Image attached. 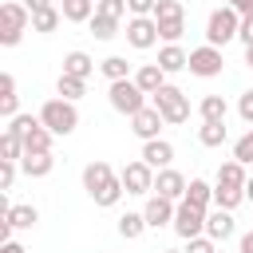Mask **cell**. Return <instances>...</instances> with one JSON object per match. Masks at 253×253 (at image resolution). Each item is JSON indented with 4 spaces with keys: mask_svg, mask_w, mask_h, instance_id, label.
<instances>
[{
    "mask_svg": "<svg viewBox=\"0 0 253 253\" xmlns=\"http://www.w3.org/2000/svg\"><path fill=\"white\" fill-rule=\"evenodd\" d=\"M111 182H115V170H111L107 162H91V166L83 170V190H87L91 198H99Z\"/></svg>",
    "mask_w": 253,
    "mask_h": 253,
    "instance_id": "cell-13",
    "label": "cell"
},
{
    "mask_svg": "<svg viewBox=\"0 0 253 253\" xmlns=\"http://www.w3.org/2000/svg\"><path fill=\"white\" fill-rule=\"evenodd\" d=\"M36 221H40V210L36 206H12L8 210V225L12 229H32Z\"/></svg>",
    "mask_w": 253,
    "mask_h": 253,
    "instance_id": "cell-28",
    "label": "cell"
},
{
    "mask_svg": "<svg viewBox=\"0 0 253 253\" xmlns=\"http://www.w3.org/2000/svg\"><path fill=\"white\" fill-rule=\"evenodd\" d=\"M134 83H138L146 95H158V91L166 87V71H162L158 63H142V67L134 71Z\"/></svg>",
    "mask_w": 253,
    "mask_h": 253,
    "instance_id": "cell-16",
    "label": "cell"
},
{
    "mask_svg": "<svg viewBox=\"0 0 253 253\" xmlns=\"http://www.w3.org/2000/svg\"><path fill=\"white\" fill-rule=\"evenodd\" d=\"M162 123H166V119H162V111H158V107H142V111H138V115L130 119V130H134V134H138L142 142H154V138H158V126H162Z\"/></svg>",
    "mask_w": 253,
    "mask_h": 253,
    "instance_id": "cell-10",
    "label": "cell"
},
{
    "mask_svg": "<svg viewBox=\"0 0 253 253\" xmlns=\"http://www.w3.org/2000/svg\"><path fill=\"white\" fill-rule=\"evenodd\" d=\"M162 253H178V249H162Z\"/></svg>",
    "mask_w": 253,
    "mask_h": 253,
    "instance_id": "cell-53",
    "label": "cell"
},
{
    "mask_svg": "<svg viewBox=\"0 0 253 253\" xmlns=\"http://www.w3.org/2000/svg\"><path fill=\"white\" fill-rule=\"evenodd\" d=\"M170 158H174V146H170L166 138L142 142V162H146L150 170H166V166H170Z\"/></svg>",
    "mask_w": 253,
    "mask_h": 253,
    "instance_id": "cell-15",
    "label": "cell"
},
{
    "mask_svg": "<svg viewBox=\"0 0 253 253\" xmlns=\"http://www.w3.org/2000/svg\"><path fill=\"white\" fill-rule=\"evenodd\" d=\"M16 107H20V95H16V79L4 71V75H0V115L12 123V119H16Z\"/></svg>",
    "mask_w": 253,
    "mask_h": 253,
    "instance_id": "cell-18",
    "label": "cell"
},
{
    "mask_svg": "<svg viewBox=\"0 0 253 253\" xmlns=\"http://www.w3.org/2000/svg\"><path fill=\"white\" fill-rule=\"evenodd\" d=\"M237 40H241L245 47H253V16H245V20H241V32H237Z\"/></svg>",
    "mask_w": 253,
    "mask_h": 253,
    "instance_id": "cell-45",
    "label": "cell"
},
{
    "mask_svg": "<svg viewBox=\"0 0 253 253\" xmlns=\"http://www.w3.org/2000/svg\"><path fill=\"white\" fill-rule=\"evenodd\" d=\"M237 16H241V20L253 16V0H241V4H237Z\"/></svg>",
    "mask_w": 253,
    "mask_h": 253,
    "instance_id": "cell-48",
    "label": "cell"
},
{
    "mask_svg": "<svg viewBox=\"0 0 253 253\" xmlns=\"http://www.w3.org/2000/svg\"><path fill=\"white\" fill-rule=\"evenodd\" d=\"M119 178H123V190H126V194H150V190H154V170H150L142 158H138V162H126Z\"/></svg>",
    "mask_w": 253,
    "mask_h": 253,
    "instance_id": "cell-8",
    "label": "cell"
},
{
    "mask_svg": "<svg viewBox=\"0 0 253 253\" xmlns=\"http://www.w3.org/2000/svg\"><path fill=\"white\" fill-rule=\"evenodd\" d=\"M51 130L43 126V123H36L28 134H24V154H51Z\"/></svg>",
    "mask_w": 253,
    "mask_h": 253,
    "instance_id": "cell-17",
    "label": "cell"
},
{
    "mask_svg": "<svg viewBox=\"0 0 253 253\" xmlns=\"http://www.w3.org/2000/svg\"><path fill=\"white\" fill-rule=\"evenodd\" d=\"M182 202H190V206H198V210H210V202H213V186L210 182H202V178H190V186H186V198Z\"/></svg>",
    "mask_w": 253,
    "mask_h": 253,
    "instance_id": "cell-23",
    "label": "cell"
},
{
    "mask_svg": "<svg viewBox=\"0 0 253 253\" xmlns=\"http://www.w3.org/2000/svg\"><path fill=\"white\" fill-rule=\"evenodd\" d=\"M174 233H178V237H186V241L202 237V233H206V210H198V206H190V202H178Z\"/></svg>",
    "mask_w": 253,
    "mask_h": 253,
    "instance_id": "cell-6",
    "label": "cell"
},
{
    "mask_svg": "<svg viewBox=\"0 0 253 253\" xmlns=\"http://www.w3.org/2000/svg\"><path fill=\"white\" fill-rule=\"evenodd\" d=\"M233 158H237L241 166H249V162H253V130H249V134H241V138L233 142Z\"/></svg>",
    "mask_w": 253,
    "mask_h": 253,
    "instance_id": "cell-37",
    "label": "cell"
},
{
    "mask_svg": "<svg viewBox=\"0 0 253 253\" xmlns=\"http://www.w3.org/2000/svg\"><path fill=\"white\" fill-rule=\"evenodd\" d=\"M91 71H95V63H91V55H87V51H67V55H63V75L87 79Z\"/></svg>",
    "mask_w": 253,
    "mask_h": 253,
    "instance_id": "cell-21",
    "label": "cell"
},
{
    "mask_svg": "<svg viewBox=\"0 0 253 253\" xmlns=\"http://www.w3.org/2000/svg\"><path fill=\"white\" fill-rule=\"evenodd\" d=\"M0 253H24V245H16V241H4V245H0Z\"/></svg>",
    "mask_w": 253,
    "mask_h": 253,
    "instance_id": "cell-49",
    "label": "cell"
},
{
    "mask_svg": "<svg viewBox=\"0 0 253 253\" xmlns=\"http://www.w3.org/2000/svg\"><path fill=\"white\" fill-rule=\"evenodd\" d=\"M91 36L95 40H111V36H119V20H107V16H91Z\"/></svg>",
    "mask_w": 253,
    "mask_h": 253,
    "instance_id": "cell-35",
    "label": "cell"
},
{
    "mask_svg": "<svg viewBox=\"0 0 253 253\" xmlns=\"http://www.w3.org/2000/svg\"><path fill=\"white\" fill-rule=\"evenodd\" d=\"M36 123H40V119H32V115H16V119H12V123H8V130H12V134H20V138H24V134H28V130H32V126H36Z\"/></svg>",
    "mask_w": 253,
    "mask_h": 253,
    "instance_id": "cell-40",
    "label": "cell"
},
{
    "mask_svg": "<svg viewBox=\"0 0 253 253\" xmlns=\"http://www.w3.org/2000/svg\"><path fill=\"white\" fill-rule=\"evenodd\" d=\"M225 99L221 95H206L202 99V107H198V115H202V123H225Z\"/></svg>",
    "mask_w": 253,
    "mask_h": 253,
    "instance_id": "cell-24",
    "label": "cell"
},
{
    "mask_svg": "<svg viewBox=\"0 0 253 253\" xmlns=\"http://www.w3.org/2000/svg\"><path fill=\"white\" fill-rule=\"evenodd\" d=\"M40 123H43L51 134H71V130L79 126V111H75V103H67V99H47V103L40 107Z\"/></svg>",
    "mask_w": 253,
    "mask_h": 253,
    "instance_id": "cell-3",
    "label": "cell"
},
{
    "mask_svg": "<svg viewBox=\"0 0 253 253\" xmlns=\"http://www.w3.org/2000/svg\"><path fill=\"white\" fill-rule=\"evenodd\" d=\"M158 67L170 75V71H182V67H190V55L178 47V43H166L162 51H158Z\"/></svg>",
    "mask_w": 253,
    "mask_h": 253,
    "instance_id": "cell-20",
    "label": "cell"
},
{
    "mask_svg": "<svg viewBox=\"0 0 253 253\" xmlns=\"http://www.w3.org/2000/svg\"><path fill=\"white\" fill-rule=\"evenodd\" d=\"M241 32V16H237V8H213L210 12V20H206V43L210 47H225L233 36Z\"/></svg>",
    "mask_w": 253,
    "mask_h": 253,
    "instance_id": "cell-1",
    "label": "cell"
},
{
    "mask_svg": "<svg viewBox=\"0 0 253 253\" xmlns=\"http://www.w3.org/2000/svg\"><path fill=\"white\" fill-rule=\"evenodd\" d=\"M178 16H186L178 0H158V8H154V20H178Z\"/></svg>",
    "mask_w": 253,
    "mask_h": 253,
    "instance_id": "cell-38",
    "label": "cell"
},
{
    "mask_svg": "<svg viewBox=\"0 0 253 253\" xmlns=\"http://www.w3.org/2000/svg\"><path fill=\"white\" fill-rule=\"evenodd\" d=\"M107 99H111V107H115L119 115H130V119L146 107V91H142L134 79H119V83H111Z\"/></svg>",
    "mask_w": 253,
    "mask_h": 253,
    "instance_id": "cell-4",
    "label": "cell"
},
{
    "mask_svg": "<svg viewBox=\"0 0 253 253\" xmlns=\"http://www.w3.org/2000/svg\"><path fill=\"white\" fill-rule=\"evenodd\" d=\"M63 20L59 8H43V12H32V32H55Z\"/></svg>",
    "mask_w": 253,
    "mask_h": 253,
    "instance_id": "cell-30",
    "label": "cell"
},
{
    "mask_svg": "<svg viewBox=\"0 0 253 253\" xmlns=\"http://www.w3.org/2000/svg\"><path fill=\"white\" fill-rule=\"evenodd\" d=\"M126 43L138 47V51L154 47V43H158V20H154V16H130V20H126Z\"/></svg>",
    "mask_w": 253,
    "mask_h": 253,
    "instance_id": "cell-7",
    "label": "cell"
},
{
    "mask_svg": "<svg viewBox=\"0 0 253 253\" xmlns=\"http://www.w3.org/2000/svg\"><path fill=\"white\" fill-rule=\"evenodd\" d=\"M237 115H241L245 123H253V91H245V95L237 99Z\"/></svg>",
    "mask_w": 253,
    "mask_h": 253,
    "instance_id": "cell-44",
    "label": "cell"
},
{
    "mask_svg": "<svg viewBox=\"0 0 253 253\" xmlns=\"http://www.w3.org/2000/svg\"><path fill=\"white\" fill-rule=\"evenodd\" d=\"M154 8H158V0H126L130 16H154Z\"/></svg>",
    "mask_w": 253,
    "mask_h": 253,
    "instance_id": "cell-41",
    "label": "cell"
},
{
    "mask_svg": "<svg viewBox=\"0 0 253 253\" xmlns=\"http://www.w3.org/2000/svg\"><path fill=\"white\" fill-rule=\"evenodd\" d=\"M182 32H186V16H178V20H158V40L178 43V40H182Z\"/></svg>",
    "mask_w": 253,
    "mask_h": 253,
    "instance_id": "cell-32",
    "label": "cell"
},
{
    "mask_svg": "<svg viewBox=\"0 0 253 253\" xmlns=\"http://www.w3.org/2000/svg\"><path fill=\"white\" fill-rule=\"evenodd\" d=\"M99 71H103L111 83H119V79H134V75H130V63H126L123 55H107V59L99 63Z\"/></svg>",
    "mask_w": 253,
    "mask_h": 253,
    "instance_id": "cell-26",
    "label": "cell"
},
{
    "mask_svg": "<svg viewBox=\"0 0 253 253\" xmlns=\"http://www.w3.org/2000/svg\"><path fill=\"white\" fill-rule=\"evenodd\" d=\"M233 229H237V221H233L229 210H210V213H206V237H210V241H229Z\"/></svg>",
    "mask_w": 253,
    "mask_h": 253,
    "instance_id": "cell-12",
    "label": "cell"
},
{
    "mask_svg": "<svg viewBox=\"0 0 253 253\" xmlns=\"http://www.w3.org/2000/svg\"><path fill=\"white\" fill-rule=\"evenodd\" d=\"M24 8L28 12H43V8H51V0H24Z\"/></svg>",
    "mask_w": 253,
    "mask_h": 253,
    "instance_id": "cell-46",
    "label": "cell"
},
{
    "mask_svg": "<svg viewBox=\"0 0 253 253\" xmlns=\"http://www.w3.org/2000/svg\"><path fill=\"white\" fill-rule=\"evenodd\" d=\"M225 4H229V8H237V4H241V0H225Z\"/></svg>",
    "mask_w": 253,
    "mask_h": 253,
    "instance_id": "cell-52",
    "label": "cell"
},
{
    "mask_svg": "<svg viewBox=\"0 0 253 253\" xmlns=\"http://www.w3.org/2000/svg\"><path fill=\"white\" fill-rule=\"evenodd\" d=\"M119 198H123V178H115V182H111V186H107L99 198H91V202H95V206H115Z\"/></svg>",
    "mask_w": 253,
    "mask_h": 253,
    "instance_id": "cell-39",
    "label": "cell"
},
{
    "mask_svg": "<svg viewBox=\"0 0 253 253\" xmlns=\"http://www.w3.org/2000/svg\"><path fill=\"white\" fill-rule=\"evenodd\" d=\"M241 202H245V186H221V182L213 186V206L217 210H229L233 213Z\"/></svg>",
    "mask_w": 253,
    "mask_h": 253,
    "instance_id": "cell-19",
    "label": "cell"
},
{
    "mask_svg": "<svg viewBox=\"0 0 253 253\" xmlns=\"http://www.w3.org/2000/svg\"><path fill=\"white\" fill-rule=\"evenodd\" d=\"M150 99H154V107L162 111V119H166V123H174V126H178V123H186V119H190V99H186V91H178V87H170V83H166V87H162L158 95H150Z\"/></svg>",
    "mask_w": 253,
    "mask_h": 253,
    "instance_id": "cell-5",
    "label": "cell"
},
{
    "mask_svg": "<svg viewBox=\"0 0 253 253\" xmlns=\"http://www.w3.org/2000/svg\"><path fill=\"white\" fill-rule=\"evenodd\" d=\"M245 198H249V202H253V178H249V182H245Z\"/></svg>",
    "mask_w": 253,
    "mask_h": 253,
    "instance_id": "cell-50",
    "label": "cell"
},
{
    "mask_svg": "<svg viewBox=\"0 0 253 253\" xmlns=\"http://www.w3.org/2000/svg\"><path fill=\"white\" fill-rule=\"evenodd\" d=\"M51 166H55L51 154H24V158H20V170H24L28 178H47Z\"/></svg>",
    "mask_w": 253,
    "mask_h": 253,
    "instance_id": "cell-22",
    "label": "cell"
},
{
    "mask_svg": "<svg viewBox=\"0 0 253 253\" xmlns=\"http://www.w3.org/2000/svg\"><path fill=\"white\" fill-rule=\"evenodd\" d=\"M91 16H95V0H67L63 4V20H71V24H91Z\"/></svg>",
    "mask_w": 253,
    "mask_h": 253,
    "instance_id": "cell-25",
    "label": "cell"
},
{
    "mask_svg": "<svg viewBox=\"0 0 253 253\" xmlns=\"http://www.w3.org/2000/svg\"><path fill=\"white\" fill-rule=\"evenodd\" d=\"M217 182H221V186H245L249 178H245V166H241L237 158H229V162L217 166Z\"/></svg>",
    "mask_w": 253,
    "mask_h": 253,
    "instance_id": "cell-27",
    "label": "cell"
},
{
    "mask_svg": "<svg viewBox=\"0 0 253 253\" xmlns=\"http://www.w3.org/2000/svg\"><path fill=\"white\" fill-rule=\"evenodd\" d=\"M28 24H32V12L24 4H16V0L0 4V43L4 47H16L24 40V32H28Z\"/></svg>",
    "mask_w": 253,
    "mask_h": 253,
    "instance_id": "cell-2",
    "label": "cell"
},
{
    "mask_svg": "<svg viewBox=\"0 0 253 253\" xmlns=\"http://www.w3.org/2000/svg\"><path fill=\"white\" fill-rule=\"evenodd\" d=\"M245 63H249V67H253V47H245Z\"/></svg>",
    "mask_w": 253,
    "mask_h": 253,
    "instance_id": "cell-51",
    "label": "cell"
},
{
    "mask_svg": "<svg viewBox=\"0 0 253 253\" xmlns=\"http://www.w3.org/2000/svg\"><path fill=\"white\" fill-rule=\"evenodd\" d=\"M186 253H217V241H210V237H194Z\"/></svg>",
    "mask_w": 253,
    "mask_h": 253,
    "instance_id": "cell-43",
    "label": "cell"
},
{
    "mask_svg": "<svg viewBox=\"0 0 253 253\" xmlns=\"http://www.w3.org/2000/svg\"><path fill=\"white\" fill-rule=\"evenodd\" d=\"M186 186H190V182H186V178H182L178 170H170V166L154 174V190H158V198H170V202H182V198H186Z\"/></svg>",
    "mask_w": 253,
    "mask_h": 253,
    "instance_id": "cell-11",
    "label": "cell"
},
{
    "mask_svg": "<svg viewBox=\"0 0 253 253\" xmlns=\"http://www.w3.org/2000/svg\"><path fill=\"white\" fill-rule=\"evenodd\" d=\"M198 142H202V146H221V142H225V123H202Z\"/></svg>",
    "mask_w": 253,
    "mask_h": 253,
    "instance_id": "cell-34",
    "label": "cell"
},
{
    "mask_svg": "<svg viewBox=\"0 0 253 253\" xmlns=\"http://www.w3.org/2000/svg\"><path fill=\"white\" fill-rule=\"evenodd\" d=\"M83 87H87V79H75V75H59V83H55V91H59L67 103H75V99L83 95Z\"/></svg>",
    "mask_w": 253,
    "mask_h": 253,
    "instance_id": "cell-33",
    "label": "cell"
},
{
    "mask_svg": "<svg viewBox=\"0 0 253 253\" xmlns=\"http://www.w3.org/2000/svg\"><path fill=\"white\" fill-rule=\"evenodd\" d=\"M142 229H146V217L142 213H123L119 217V237L134 241V237H142Z\"/></svg>",
    "mask_w": 253,
    "mask_h": 253,
    "instance_id": "cell-31",
    "label": "cell"
},
{
    "mask_svg": "<svg viewBox=\"0 0 253 253\" xmlns=\"http://www.w3.org/2000/svg\"><path fill=\"white\" fill-rule=\"evenodd\" d=\"M221 63H225V59H221V47H210V43H206V47H194V51H190V71L202 75V79L221 75Z\"/></svg>",
    "mask_w": 253,
    "mask_h": 253,
    "instance_id": "cell-9",
    "label": "cell"
},
{
    "mask_svg": "<svg viewBox=\"0 0 253 253\" xmlns=\"http://www.w3.org/2000/svg\"><path fill=\"white\" fill-rule=\"evenodd\" d=\"M237 253H253V229H249V233H241V245H237Z\"/></svg>",
    "mask_w": 253,
    "mask_h": 253,
    "instance_id": "cell-47",
    "label": "cell"
},
{
    "mask_svg": "<svg viewBox=\"0 0 253 253\" xmlns=\"http://www.w3.org/2000/svg\"><path fill=\"white\" fill-rule=\"evenodd\" d=\"M12 182H16V162L0 158V190H12Z\"/></svg>",
    "mask_w": 253,
    "mask_h": 253,
    "instance_id": "cell-42",
    "label": "cell"
},
{
    "mask_svg": "<svg viewBox=\"0 0 253 253\" xmlns=\"http://www.w3.org/2000/svg\"><path fill=\"white\" fill-rule=\"evenodd\" d=\"M174 213H178L174 202H170V198H158V194H154V198L146 202V210H142V217H146L150 229H158V225H174Z\"/></svg>",
    "mask_w": 253,
    "mask_h": 253,
    "instance_id": "cell-14",
    "label": "cell"
},
{
    "mask_svg": "<svg viewBox=\"0 0 253 253\" xmlns=\"http://www.w3.org/2000/svg\"><path fill=\"white\" fill-rule=\"evenodd\" d=\"M123 12H126V0H95V16L123 20Z\"/></svg>",
    "mask_w": 253,
    "mask_h": 253,
    "instance_id": "cell-36",
    "label": "cell"
},
{
    "mask_svg": "<svg viewBox=\"0 0 253 253\" xmlns=\"http://www.w3.org/2000/svg\"><path fill=\"white\" fill-rule=\"evenodd\" d=\"M63 4H67V0H63Z\"/></svg>",
    "mask_w": 253,
    "mask_h": 253,
    "instance_id": "cell-54",
    "label": "cell"
},
{
    "mask_svg": "<svg viewBox=\"0 0 253 253\" xmlns=\"http://www.w3.org/2000/svg\"><path fill=\"white\" fill-rule=\"evenodd\" d=\"M0 158H4V162H20V158H24V138L12 134V130H4V134H0Z\"/></svg>",
    "mask_w": 253,
    "mask_h": 253,
    "instance_id": "cell-29",
    "label": "cell"
}]
</instances>
